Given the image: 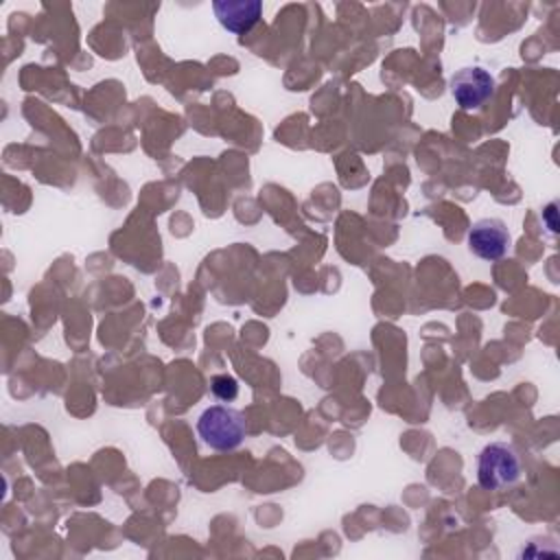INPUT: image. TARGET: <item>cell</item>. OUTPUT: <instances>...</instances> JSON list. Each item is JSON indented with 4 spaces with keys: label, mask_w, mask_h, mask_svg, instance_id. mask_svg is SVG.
<instances>
[{
    "label": "cell",
    "mask_w": 560,
    "mask_h": 560,
    "mask_svg": "<svg viewBox=\"0 0 560 560\" xmlns=\"http://www.w3.org/2000/svg\"><path fill=\"white\" fill-rule=\"evenodd\" d=\"M468 247L481 260H499L510 247V232L501 219H479L468 230Z\"/></svg>",
    "instance_id": "277c9868"
},
{
    "label": "cell",
    "mask_w": 560,
    "mask_h": 560,
    "mask_svg": "<svg viewBox=\"0 0 560 560\" xmlns=\"http://www.w3.org/2000/svg\"><path fill=\"white\" fill-rule=\"evenodd\" d=\"M494 77L479 66L459 68L451 77V94L455 103L466 112L481 109L494 96Z\"/></svg>",
    "instance_id": "3957f363"
},
{
    "label": "cell",
    "mask_w": 560,
    "mask_h": 560,
    "mask_svg": "<svg viewBox=\"0 0 560 560\" xmlns=\"http://www.w3.org/2000/svg\"><path fill=\"white\" fill-rule=\"evenodd\" d=\"M212 11L219 24L236 35H243L256 26L262 15L260 0H217L212 2Z\"/></svg>",
    "instance_id": "5b68a950"
},
{
    "label": "cell",
    "mask_w": 560,
    "mask_h": 560,
    "mask_svg": "<svg viewBox=\"0 0 560 560\" xmlns=\"http://www.w3.org/2000/svg\"><path fill=\"white\" fill-rule=\"evenodd\" d=\"M523 462L518 451L508 442H490L477 457V481L486 490H501L518 483Z\"/></svg>",
    "instance_id": "7a4b0ae2"
},
{
    "label": "cell",
    "mask_w": 560,
    "mask_h": 560,
    "mask_svg": "<svg viewBox=\"0 0 560 560\" xmlns=\"http://www.w3.org/2000/svg\"><path fill=\"white\" fill-rule=\"evenodd\" d=\"M210 392L223 400V402H232L238 396V381L230 374H214L210 378Z\"/></svg>",
    "instance_id": "8992f818"
},
{
    "label": "cell",
    "mask_w": 560,
    "mask_h": 560,
    "mask_svg": "<svg viewBox=\"0 0 560 560\" xmlns=\"http://www.w3.org/2000/svg\"><path fill=\"white\" fill-rule=\"evenodd\" d=\"M197 433L212 451H234L247 435V422L234 407L210 405L197 418Z\"/></svg>",
    "instance_id": "6da1fadb"
}]
</instances>
